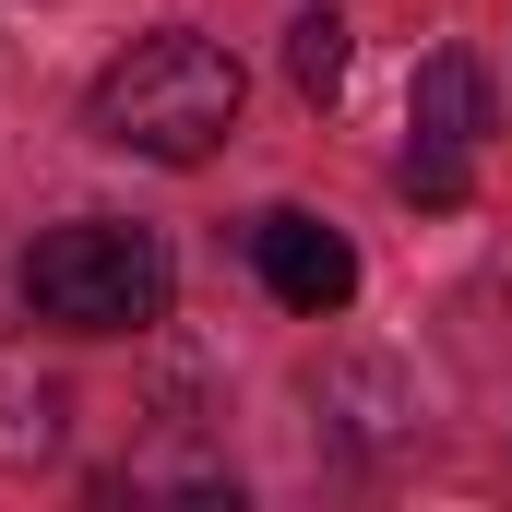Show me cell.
Wrapping results in <instances>:
<instances>
[{
  "instance_id": "cell-1",
  "label": "cell",
  "mask_w": 512,
  "mask_h": 512,
  "mask_svg": "<svg viewBox=\"0 0 512 512\" xmlns=\"http://www.w3.org/2000/svg\"><path fill=\"white\" fill-rule=\"evenodd\" d=\"M239 60L215 48V36H191V24H167V36H131L120 60L96 72V96H84V131L96 143H120V155H155V167H203L227 131H239Z\"/></svg>"
},
{
  "instance_id": "cell-2",
  "label": "cell",
  "mask_w": 512,
  "mask_h": 512,
  "mask_svg": "<svg viewBox=\"0 0 512 512\" xmlns=\"http://www.w3.org/2000/svg\"><path fill=\"white\" fill-rule=\"evenodd\" d=\"M167 239L155 227H120V215H72L24 251V310L60 322V334H143L167 322Z\"/></svg>"
},
{
  "instance_id": "cell-3",
  "label": "cell",
  "mask_w": 512,
  "mask_h": 512,
  "mask_svg": "<svg viewBox=\"0 0 512 512\" xmlns=\"http://www.w3.org/2000/svg\"><path fill=\"white\" fill-rule=\"evenodd\" d=\"M251 262H262V286H274V310H298V322H334V310L358 298L346 227H322V215H298V203L251 227Z\"/></svg>"
},
{
  "instance_id": "cell-4",
  "label": "cell",
  "mask_w": 512,
  "mask_h": 512,
  "mask_svg": "<svg viewBox=\"0 0 512 512\" xmlns=\"http://www.w3.org/2000/svg\"><path fill=\"white\" fill-rule=\"evenodd\" d=\"M405 120H417V143L477 155V143H489V72H477L465 48H429V60H417V108H405Z\"/></svg>"
},
{
  "instance_id": "cell-5",
  "label": "cell",
  "mask_w": 512,
  "mask_h": 512,
  "mask_svg": "<svg viewBox=\"0 0 512 512\" xmlns=\"http://www.w3.org/2000/svg\"><path fill=\"white\" fill-rule=\"evenodd\" d=\"M36 453H60V382H36V405L24 382H0V465H36Z\"/></svg>"
},
{
  "instance_id": "cell-6",
  "label": "cell",
  "mask_w": 512,
  "mask_h": 512,
  "mask_svg": "<svg viewBox=\"0 0 512 512\" xmlns=\"http://www.w3.org/2000/svg\"><path fill=\"white\" fill-rule=\"evenodd\" d=\"M286 72H298V96H334L346 84V24L334 12H298L286 24Z\"/></svg>"
},
{
  "instance_id": "cell-7",
  "label": "cell",
  "mask_w": 512,
  "mask_h": 512,
  "mask_svg": "<svg viewBox=\"0 0 512 512\" xmlns=\"http://www.w3.org/2000/svg\"><path fill=\"white\" fill-rule=\"evenodd\" d=\"M477 191V155H453V143H405V203H429V215H453Z\"/></svg>"
}]
</instances>
